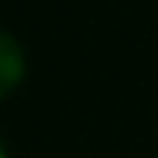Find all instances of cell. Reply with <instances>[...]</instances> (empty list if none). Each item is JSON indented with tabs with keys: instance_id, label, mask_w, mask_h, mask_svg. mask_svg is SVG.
Masks as SVG:
<instances>
[{
	"instance_id": "cell-1",
	"label": "cell",
	"mask_w": 158,
	"mask_h": 158,
	"mask_svg": "<svg viewBox=\"0 0 158 158\" xmlns=\"http://www.w3.org/2000/svg\"><path fill=\"white\" fill-rule=\"evenodd\" d=\"M18 73H21V53H18V44L12 38V32L3 29L0 32V76H3L0 88L9 91L12 82L18 79Z\"/></svg>"
}]
</instances>
